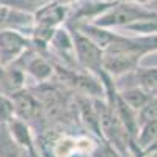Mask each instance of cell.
Returning a JSON list of instances; mask_svg holds the SVG:
<instances>
[{"label": "cell", "mask_w": 157, "mask_h": 157, "mask_svg": "<svg viewBox=\"0 0 157 157\" xmlns=\"http://www.w3.org/2000/svg\"><path fill=\"white\" fill-rule=\"evenodd\" d=\"M33 46L32 38L19 30H0V68L17 61Z\"/></svg>", "instance_id": "277c9868"}, {"label": "cell", "mask_w": 157, "mask_h": 157, "mask_svg": "<svg viewBox=\"0 0 157 157\" xmlns=\"http://www.w3.org/2000/svg\"><path fill=\"white\" fill-rule=\"evenodd\" d=\"M145 157H157V151H155V152H151V154H148V155H145Z\"/></svg>", "instance_id": "2e32d148"}, {"label": "cell", "mask_w": 157, "mask_h": 157, "mask_svg": "<svg viewBox=\"0 0 157 157\" xmlns=\"http://www.w3.org/2000/svg\"><path fill=\"white\" fill-rule=\"evenodd\" d=\"M126 32L130 35H154L157 33V13H152L151 16H146L134 24L124 27Z\"/></svg>", "instance_id": "8fae6325"}, {"label": "cell", "mask_w": 157, "mask_h": 157, "mask_svg": "<svg viewBox=\"0 0 157 157\" xmlns=\"http://www.w3.org/2000/svg\"><path fill=\"white\" fill-rule=\"evenodd\" d=\"M5 29L19 30L30 36L33 29V14L2 3L0 5V30Z\"/></svg>", "instance_id": "52a82bcc"}, {"label": "cell", "mask_w": 157, "mask_h": 157, "mask_svg": "<svg viewBox=\"0 0 157 157\" xmlns=\"http://www.w3.org/2000/svg\"><path fill=\"white\" fill-rule=\"evenodd\" d=\"M134 77H135V85L141 86L148 90L149 93L157 88V66H152V68H143V66H138L134 72H130Z\"/></svg>", "instance_id": "30bf717a"}, {"label": "cell", "mask_w": 157, "mask_h": 157, "mask_svg": "<svg viewBox=\"0 0 157 157\" xmlns=\"http://www.w3.org/2000/svg\"><path fill=\"white\" fill-rule=\"evenodd\" d=\"M14 116V102H13L11 96L0 91V126L8 124Z\"/></svg>", "instance_id": "5bb4252c"}, {"label": "cell", "mask_w": 157, "mask_h": 157, "mask_svg": "<svg viewBox=\"0 0 157 157\" xmlns=\"http://www.w3.org/2000/svg\"><path fill=\"white\" fill-rule=\"evenodd\" d=\"M10 130V134L13 137V140H14L19 146L29 149V151H33V152H39L38 149V138H36V134L33 127L25 123L24 120H21V118L14 116L13 120L5 124Z\"/></svg>", "instance_id": "ba28073f"}, {"label": "cell", "mask_w": 157, "mask_h": 157, "mask_svg": "<svg viewBox=\"0 0 157 157\" xmlns=\"http://www.w3.org/2000/svg\"><path fill=\"white\" fill-rule=\"evenodd\" d=\"M14 63L21 64L27 75H30L36 83L50 82L52 78H55L54 61L50 60L46 52H39L33 46Z\"/></svg>", "instance_id": "5b68a950"}, {"label": "cell", "mask_w": 157, "mask_h": 157, "mask_svg": "<svg viewBox=\"0 0 157 157\" xmlns=\"http://www.w3.org/2000/svg\"><path fill=\"white\" fill-rule=\"evenodd\" d=\"M71 30L72 41H74V54H75V61L78 68L88 71L94 75H101L104 72V49L98 46L93 39H90L86 35H83L80 30H77L72 25L64 24Z\"/></svg>", "instance_id": "3957f363"}, {"label": "cell", "mask_w": 157, "mask_h": 157, "mask_svg": "<svg viewBox=\"0 0 157 157\" xmlns=\"http://www.w3.org/2000/svg\"><path fill=\"white\" fill-rule=\"evenodd\" d=\"M137 118H138L140 127L143 124H146V123H151V121L157 120V96H152L145 105L137 112Z\"/></svg>", "instance_id": "4fadbf2b"}, {"label": "cell", "mask_w": 157, "mask_h": 157, "mask_svg": "<svg viewBox=\"0 0 157 157\" xmlns=\"http://www.w3.org/2000/svg\"><path fill=\"white\" fill-rule=\"evenodd\" d=\"M155 140H157V120H154L151 123H146V124H143L140 127L138 135H137V145L143 152V149L148 148Z\"/></svg>", "instance_id": "7c38bea8"}, {"label": "cell", "mask_w": 157, "mask_h": 157, "mask_svg": "<svg viewBox=\"0 0 157 157\" xmlns=\"http://www.w3.org/2000/svg\"><path fill=\"white\" fill-rule=\"evenodd\" d=\"M69 14H71V8L64 6L58 0H52V2L46 3L44 6H41L33 13V24L57 29L60 25L66 24Z\"/></svg>", "instance_id": "8992f818"}, {"label": "cell", "mask_w": 157, "mask_h": 157, "mask_svg": "<svg viewBox=\"0 0 157 157\" xmlns=\"http://www.w3.org/2000/svg\"><path fill=\"white\" fill-rule=\"evenodd\" d=\"M141 58L143 55L130 44L129 36L120 32L115 41L109 47L104 49L102 66L104 71L115 78V77H121L124 74L134 72L140 66Z\"/></svg>", "instance_id": "6da1fadb"}, {"label": "cell", "mask_w": 157, "mask_h": 157, "mask_svg": "<svg viewBox=\"0 0 157 157\" xmlns=\"http://www.w3.org/2000/svg\"><path fill=\"white\" fill-rule=\"evenodd\" d=\"M134 2H137V3H141V5H148L151 0H134Z\"/></svg>", "instance_id": "9a60e30c"}, {"label": "cell", "mask_w": 157, "mask_h": 157, "mask_svg": "<svg viewBox=\"0 0 157 157\" xmlns=\"http://www.w3.org/2000/svg\"><path fill=\"white\" fill-rule=\"evenodd\" d=\"M120 96L123 98V101L127 104V105H129L130 109H134L135 112H138V110L152 98V94L149 93L148 90L141 88V86H138V85H134V86L120 90Z\"/></svg>", "instance_id": "9c48e42d"}, {"label": "cell", "mask_w": 157, "mask_h": 157, "mask_svg": "<svg viewBox=\"0 0 157 157\" xmlns=\"http://www.w3.org/2000/svg\"><path fill=\"white\" fill-rule=\"evenodd\" d=\"M152 13L154 11L148 10L145 5L134 2V0H121V2H115L93 22L101 25V27L118 30V29H124L146 16H151Z\"/></svg>", "instance_id": "7a4b0ae2"}, {"label": "cell", "mask_w": 157, "mask_h": 157, "mask_svg": "<svg viewBox=\"0 0 157 157\" xmlns=\"http://www.w3.org/2000/svg\"><path fill=\"white\" fill-rule=\"evenodd\" d=\"M151 94H152V96H157V88H155V90L152 91V93H151Z\"/></svg>", "instance_id": "e0dca14e"}]
</instances>
